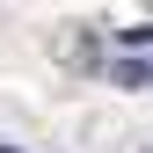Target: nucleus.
<instances>
[{"label":"nucleus","mask_w":153,"mask_h":153,"mask_svg":"<svg viewBox=\"0 0 153 153\" xmlns=\"http://www.w3.org/2000/svg\"><path fill=\"white\" fill-rule=\"evenodd\" d=\"M109 73H117V88H153V66L146 59H117Z\"/></svg>","instance_id":"f257e3e1"},{"label":"nucleus","mask_w":153,"mask_h":153,"mask_svg":"<svg viewBox=\"0 0 153 153\" xmlns=\"http://www.w3.org/2000/svg\"><path fill=\"white\" fill-rule=\"evenodd\" d=\"M117 36H124V44H131V51H146V44H153V22H124Z\"/></svg>","instance_id":"f03ea898"},{"label":"nucleus","mask_w":153,"mask_h":153,"mask_svg":"<svg viewBox=\"0 0 153 153\" xmlns=\"http://www.w3.org/2000/svg\"><path fill=\"white\" fill-rule=\"evenodd\" d=\"M0 153H15V146H0Z\"/></svg>","instance_id":"7ed1b4c3"}]
</instances>
